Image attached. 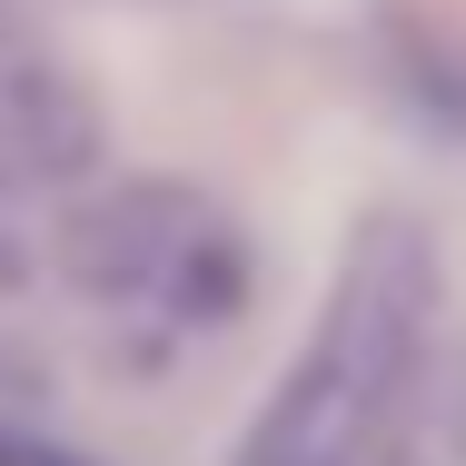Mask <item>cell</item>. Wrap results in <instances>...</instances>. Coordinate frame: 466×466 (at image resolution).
<instances>
[{
	"label": "cell",
	"mask_w": 466,
	"mask_h": 466,
	"mask_svg": "<svg viewBox=\"0 0 466 466\" xmlns=\"http://www.w3.org/2000/svg\"><path fill=\"white\" fill-rule=\"evenodd\" d=\"M417 318H427V268H417V238L377 228L358 248V268L338 279L308 358L279 377L268 417L248 427L238 466H377V427H387V397L417 358Z\"/></svg>",
	"instance_id": "obj_1"
},
{
	"label": "cell",
	"mask_w": 466,
	"mask_h": 466,
	"mask_svg": "<svg viewBox=\"0 0 466 466\" xmlns=\"http://www.w3.org/2000/svg\"><path fill=\"white\" fill-rule=\"evenodd\" d=\"M0 466H80V457L50 447V437H0Z\"/></svg>",
	"instance_id": "obj_3"
},
{
	"label": "cell",
	"mask_w": 466,
	"mask_h": 466,
	"mask_svg": "<svg viewBox=\"0 0 466 466\" xmlns=\"http://www.w3.org/2000/svg\"><path fill=\"white\" fill-rule=\"evenodd\" d=\"M70 268H80L90 298L139 308V318H169V328H218L248 298L238 228L198 188H169V179H139L119 198H99L90 218L70 228Z\"/></svg>",
	"instance_id": "obj_2"
}]
</instances>
